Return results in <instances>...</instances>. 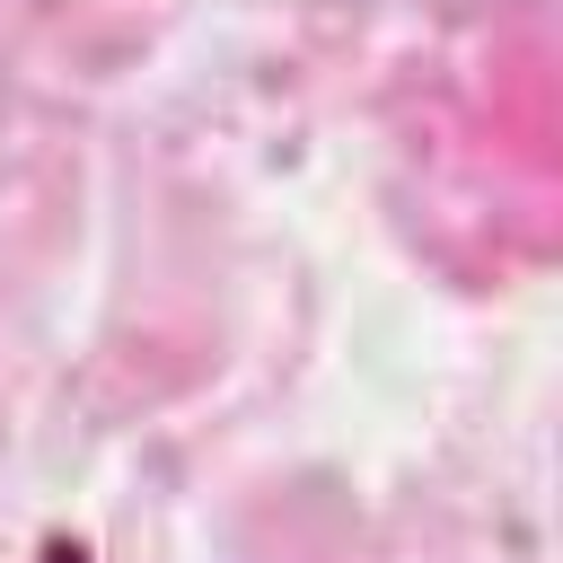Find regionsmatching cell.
<instances>
[{"label": "cell", "mask_w": 563, "mask_h": 563, "mask_svg": "<svg viewBox=\"0 0 563 563\" xmlns=\"http://www.w3.org/2000/svg\"><path fill=\"white\" fill-rule=\"evenodd\" d=\"M35 563H88V545H70V537H53V545H44Z\"/></svg>", "instance_id": "obj_1"}]
</instances>
